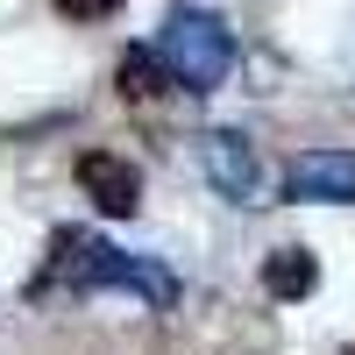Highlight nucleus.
Masks as SVG:
<instances>
[{"mask_svg": "<svg viewBox=\"0 0 355 355\" xmlns=\"http://www.w3.org/2000/svg\"><path fill=\"white\" fill-rule=\"evenodd\" d=\"M71 171H78V192L93 199L107 220H128L135 206H142V171H135L128 157H114V150H85Z\"/></svg>", "mask_w": 355, "mask_h": 355, "instance_id": "nucleus-5", "label": "nucleus"}, {"mask_svg": "<svg viewBox=\"0 0 355 355\" xmlns=\"http://www.w3.org/2000/svg\"><path fill=\"white\" fill-rule=\"evenodd\" d=\"M121 93H128V100H157V93H171V71H164L157 50H121Z\"/></svg>", "mask_w": 355, "mask_h": 355, "instance_id": "nucleus-7", "label": "nucleus"}, {"mask_svg": "<svg viewBox=\"0 0 355 355\" xmlns=\"http://www.w3.org/2000/svg\"><path fill=\"white\" fill-rule=\"evenodd\" d=\"M313 284H320V263L306 249H277L270 263H263V291H270V299H306Z\"/></svg>", "mask_w": 355, "mask_h": 355, "instance_id": "nucleus-6", "label": "nucleus"}, {"mask_svg": "<svg viewBox=\"0 0 355 355\" xmlns=\"http://www.w3.org/2000/svg\"><path fill=\"white\" fill-rule=\"evenodd\" d=\"M199 171H206V185H214L220 199H234V206H263V157H256L249 135L206 128V135H199Z\"/></svg>", "mask_w": 355, "mask_h": 355, "instance_id": "nucleus-3", "label": "nucleus"}, {"mask_svg": "<svg viewBox=\"0 0 355 355\" xmlns=\"http://www.w3.org/2000/svg\"><path fill=\"white\" fill-rule=\"evenodd\" d=\"M43 291H128V299L171 313L178 306V277L164 270L157 256H135V249H114L100 234H78V227H57L50 263L36 277V299Z\"/></svg>", "mask_w": 355, "mask_h": 355, "instance_id": "nucleus-1", "label": "nucleus"}, {"mask_svg": "<svg viewBox=\"0 0 355 355\" xmlns=\"http://www.w3.org/2000/svg\"><path fill=\"white\" fill-rule=\"evenodd\" d=\"M150 50L164 57V71H171L178 93H214V85L234 71V28L220 15H206V8H178L157 28Z\"/></svg>", "mask_w": 355, "mask_h": 355, "instance_id": "nucleus-2", "label": "nucleus"}, {"mask_svg": "<svg viewBox=\"0 0 355 355\" xmlns=\"http://www.w3.org/2000/svg\"><path fill=\"white\" fill-rule=\"evenodd\" d=\"M114 8H121V0H57V15H71V21H100Z\"/></svg>", "mask_w": 355, "mask_h": 355, "instance_id": "nucleus-8", "label": "nucleus"}, {"mask_svg": "<svg viewBox=\"0 0 355 355\" xmlns=\"http://www.w3.org/2000/svg\"><path fill=\"white\" fill-rule=\"evenodd\" d=\"M284 199H299V206H355V150H299L284 164Z\"/></svg>", "mask_w": 355, "mask_h": 355, "instance_id": "nucleus-4", "label": "nucleus"}]
</instances>
